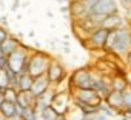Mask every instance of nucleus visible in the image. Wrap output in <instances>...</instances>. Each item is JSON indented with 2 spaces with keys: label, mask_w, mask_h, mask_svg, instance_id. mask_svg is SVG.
Instances as JSON below:
<instances>
[{
  "label": "nucleus",
  "mask_w": 131,
  "mask_h": 120,
  "mask_svg": "<svg viewBox=\"0 0 131 120\" xmlns=\"http://www.w3.org/2000/svg\"><path fill=\"white\" fill-rule=\"evenodd\" d=\"M96 120H108V118H106L105 115H102V114L99 112V115H97V118H96Z\"/></svg>",
  "instance_id": "c756f323"
},
{
  "label": "nucleus",
  "mask_w": 131,
  "mask_h": 120,
  "mask_svg": "<svg viewBox=\"0 0 131 120\" xmlns=\"http://www.w3.org/2000/svg\"><path fill=\"white\" fill-rule=\"evenodd\" d=\"M8 37H9V34H8V31H6V28H5L3 25H0V45H2Z\"/></svg>",
  "instance_id": "5701e85b"
},
{
  "label": "nucleus",
  "mask_w": 131,
  "mask_h": 120,
  "mask_svg": "<svg viewBox=\"0 0 131 120\" xmlns=\"http://www.w3.org/2000/svg\"><path fill=\"white\" fill-rule=\"evenodd\" d=\"M20 45H22V43H20V40H19V39H16V37L9 35V37H8V39H6L2 45H0V46H2L3 54L8 57V55H9V54H13V52H14V51H16Z\"/></svg>",
  "instance_id": "dca6fc26"
},
{
  "label": "nucleus",
  "mask_w": 131,
  "mask_h": 120,
  "mask_svg": "<svg viewBox=\"0 0 131 120\" xmlns=\"http://www.w3.org/2000/svg\"><path fill=\"white\" fill-rule=\"evenodd\" d=\"M6 66V60H0V69H3Z\"/></svg>",
  "instance_id": "c85d7f7f"
},
{
  "label": "nucleus",
  "mask_w": 131,
  "mask_h": 120,
  "mask_svg": "<svg viewBox=\"0 0 131 120\" xmlns=\"http://www.w3.org/2000/svg\"><path fill=\"white\" fill-rule=\"evenodd\" d=\"M5 103V97H3V92L0 91V108H2V105Z\"/></svg>",
  "instance_id": "a878e982"
},
{
  "label": "nucleus",
  "mask_w": 131,
  "mask_h": 120,
  "mask_svg": "<svg viewBox=\"0 0 131 120\" xmlns=\"http://www.w3.org/2000/svg\"><path fill=\"white\" fill-rule=\"evenodd\" d=\"M119 120H131V118H129V117H126V115H120V118H119Z\"/></svg>",
  "instance_id": "7c9ffc66"
},
{
  "label": "nucleus",
  "mask_w": 131,
  "mask_h": 120,
  "mask_svg": "<svg viewBox=\"0 0 131 120\" xmlns=\"http://www.w3.org/2000/svg\"><path fill=\"white\" fill-rule=\"evenodd\" d=\"M125 62H126V66L129 68V71H131V51L128 52V55L125 57Z\"/></svg>",
  "instance_id": "393cba45"
},
{
  "label": "nucleus",
  "mask_w": 131,
  "mask_h": 120,
  "mask_svg": "<svg viewBox=\"0 0 131 120\" xmlns=\"http://www.w3.org/2000/svg\"><path fill=\"white\" fill-rule=\"evenodd\" d=\"M108 35H110V31H106L103 28H97V29H94L90 34V37L86 39L85 45L90 46L91 49H105Z\"/></svg>",
  "instance_id": "1a4fd4ad"
},
{
  "label": "nucleus",
  "mask_w": 131,
  "mask_h": 120,
  "mask_svg": "<svg viewBox=\"0 0 131 120\" xmlns=\"http://www.w3.org/2000/svg\"><path fill=\"white\" fill-rule=\"evenodd\" d=\"M126 23H125V19H123V16L120 14V13H116V14H111V16H108V17H105V19H102L100 20V28H103V29H106V31H116V29H119V28H123Z\"/></svg>",
  "instance_id": "9d476101"
},
{
  "label": "nucleus",
  "mask_w": 131,
  "mask_h": 120,
  "mask_svg": "<svg viewBox=\"0 0 131 120\" xmlns=\"http://www.w3.org/2000/svg\"><path fill=\"white\" fill-rule=\"evenodd\" d=\"M105 51L111 52L113 55L125 58L128 52L131 51V28L125 25L123 28L111 31L106 40Z\"/></svg>",
  "instance_id": "f257e3e1"
},
{
  "label": "nucleus",
  "mask_w": 131,
  "mask_h": 120,
  "mask_svg": "<svg viewBox=\"0 0 131 120\" xmlns=\"http://www.w3.org/2000/svg\"><path fill=\"white\" fill-rule=\"evenodd\" d=\"M32 77L28 74V73H23V74H20L19 76V91L20 92H28V91H31V86H32Z\"/></svg>",
  "instance_id": "f3484780"
},
{
  "label": "nucleus",
  "mask_w": 131,
  "mask_h": 120,
  "mask_svg": "<svg viewBox=\"0 0 131 120\" xmlns=\"http://www.w3.org/2000/svg\"><path fill=\"white\" fill-rule=\"evenodd\" d=\"M45 76L48 77V80H49V83H51L52 86H57V85H60L62 80L67 79V69H65V66H63L62 62L52 58Z\"/></svg>",
  "instance_id": "6e6552de"
},
{
  "label": "nucleus",
  "mask_w": 131,
  "mask_h": 120,
  "mask_svg": "<svg viewBox=\"0 0 131 120\" xmlns=\"http://www.w3.org/2000/svg\"><path fill=\"white\" fill-rule=\"evenodd\" d=\"M6 88H9V77L6 69H0V91H5Z\"/></svg>",
  "instance_id": "6ab92c4d"
},
{
  "label": "nucleus",
  "mask_w": 131,
  "mask_h": 120,
  "mask_svg": "<svg viewBox=\"0 0 131 120\" xmlns=\"http://www.w3.org/2000/svg\"><path fill=\"white\" fill-rule=\"evenodd\" d=\"M73 103L76 105H90L94 108H99L103 103V99L94 91V89H70Z\"/></svg>",
  "instance_id": "423d86ee"
},
{
  "label": "nucleus",
  "mask_w": 131,
  "mask_h": 120,
  "mask_svg": "<svg viewBox=\"0 0 131 120\" xmlns=\"http://www.w3.org/2000/svg\"><path fill=\"white\" fill-rule=\"evenodd\" d=\"M71 106H73V99H71V94H70V88L65 89V91H56V95H54V100L51 103V108L59 115H65Z\"/></svg>",
  "instance_id": "0eeeda50"
},
{
  "label": "nucleus",
  "mask_w": 131,
  "mask_h": 120,
  "mask_svg": "<svg viewBox=\"0 0 131 120\" xmlns=\"http://www.w3.org/2000/svg\"><path fill=\"white\" fill-rule=\"evenodd\" d=\"M116 114H122L125 112V108H123V100H122V92H117V91H111L106 99L103 100Z\"/></svg>",
  "instance_id": "f8f14e48"
},
{
  "label": "nucleus",
  "mask_w": 131,
  "mask_h": 120,
  "mask_svg": "<svg viewBox=\"0 0 131 120\" xmlns=\"http://www.w3.org/2000/svg\"><path fill=\"white\" fill-rule=\"evenodd\" d=\"M0 60H6V55H5L3 51H2V46H0Z\"/></svg>",
  "instance_id": "cd10ccee"
},
{
  "label": "nucleus",
  "mask_w": 131,
  "mask_h": 120,
  "mask_svg": "<svg viewBox=\"0 0 131 120\" xmlns=\"http://www.w3.org/2000/svg\"><path fill=\"white\" fill-rule=\"evenodd\" d=\"M52 88V85L49 83V80H48V77L46 76H40V77H36L34 80H32V86H31V94L37 99V97H40L42 94H45L48 89H51Z\"/></svg>",
  "instance_id": "9b49d317"
},
{
  "label": "nucleus",
  "mask_w": 131,
  "mask_h": 120,
  "mask_svg": "<svg viewBox=\"0 0 131 120\" xmlns=\"http://www.w3.org/2000/svg\"><path fill=\"white\" fill-rule=\"evenodd\" d=\"M123 115H126V117H129V118H131V108H128V109H125V112H123Z\"/></svg>",
  "instance_id": "bb28decb"
},
{
  "label": "nucleus",
  "mask_w": 131,
  "mask_h": 120,
  "mask_svg": "<svg viewBox=\"0 0 131 120\" xmlns=\"http://www.w3.org/2000/svg\"><path fill=\"white\" fill-rule=\"evenodd\" d=\"M70 89H94V71L90 68H77L70 76Z\"/></svg>",
  "instance_id": "39448f33"
},
{
  "label": "nucleus",
  "mask_w": 131,
  "mask_h": 120,
  "mask_svg": "<svg viewBox=\"0 0 131 120\" xmlns=\"http://www.w3.org/2000/svg\"><path fill=\"white\" fill-rule=\"evenodd\" d=\"M29 49L23 45H20L13 54H9L6 57V71H11L17 76L26 73V63H28V57H29Z\"/></svg>",
  "instance_id": "20e7f679"
},
{
  "label": "nucleus",
  "mask_w": 131,
  "mask_h": 120,
  "mask_svg": "<svg viewBox=\"0 0 131 120\" xmlns=\"http://www.w3.org/2000/svg\"><path fill=\"white\" fill-rule=\"evenodd\" d=\"M122 100H123V108H125V109L131 108V89H129V88H126V89L122 92Z\"/></svg>",
  "instance_id": "4be33fe9"
},
{
  "label": "nucleus",
  "mask_w": 131,
  "mask_h": 120,
  "mask_svg": "<svg viewBox=\"0 0 131 120\" xmlns=\"http://www.w3.org/2000/svg\"><path fill=\"white\" fill-rule=\"evenodd\" d=\"M57 117H59V114L51 106H48L42 111V120H57Z\"/></svg>",
  "instance_id": "aec40b11"
},
{
  "label": "nucleus",
  "mask_w": 131,
  "mask_h": 120,
  "mask_svg": "<svg viewBox=\"0 0 131 120\" xmlns=\"http://www.w3.org/2000/svg\"><path fill=\"white\" fill-rule=\"evenodd\" d=\"M17 106H20L22 109H26V108H34L36 105V97L28 91V92H20L17 94V102H16Z\"/></svg>",
  "instance_id": "ddd939ff"
},
{
  "label": "nucleus",
  "mask_w": 131,
  "mask_h": 120,
  "mask_svg": "<svg viewBox=\"0 0 131 120\" xmlns=\"http://www.w3.org/2000/svg\"><path fill=\"white\" fill-rule=\"evenodd\" d=\"M99 112H100L102 115H105L106 118H110V117L113 118V117H116V115H117V114H116V112H114V111H113V109H111L106 103H105V102L99 106Z\"/></svg>",
  "instance_id": "412c9836"
},
{
  "label": "nucleus",
  "mask_w": 131,
  "mask_h": 120,
  "mask_svg": "<svg viewBox=\"0 0 131 120\" xmlns=\"http://www.w3.org/2000/svg\"><path fill=\"white\" fill-rule=\"evenodd\" d=\"M123 19H125L126 26H129V28H131V8H128L126 11H123Z\"/></svg>",
  "instance_id": "b1692460"
},
{
  "label": "nucleus",
  "mask_w": 131,
  "mask_h": 120,
  "mask_svg": "<svg viewBox=\"0 0 131 120\" xmlns=\"http://www.w3.org/2000/svg\"><path fill=\"white\" fill-rule=\"evenodd\" d=\"M128 88L125 74H113L111 76V89L117 91V92H123Z\"/></svg>",
  "instance_id": "2eb2a0df"
},
{
  "label": "nucleus",
  "mask_w": 131,
  "mask_h": 120,
  "mask_svg": "<svg viewBox=\"0 0 131 120\" xmlns=\"http://www.w3.org/2000/svg\"><path fill=\"white\" fill-rule=\"evenodd\" d=\"M17 94H19V91H17V89H14V88H6V89L3 91L5 102L16 103V102H17Z\"/></svg>",
  "instance_id": "a211bd4d"
},
{
  "label": "nucleus",
  "mask_w": 131,
  "mask_h": 120,
  "mask_svg": "<svg viewBox=\"0 0 131 120\" xmlns=\"http://www.w3.org/2000/svg\"><path fill=\"white\" fill-rule=\"evenodd\" d=\"M0 117L3 120H17V106L16 103L5 102L0 108Z\"/></svg>",
  "instance_id": "4468645a"
},
{
  "label": "nucleus",
  "mask_w": 131,
  "mask_h": 120,
  "mask_svg": "<svg viewBox=\"0 0 131 120\" xmlns=\"http://www.w3.org/2000/svg\"><path fill=\"white\" fill-rule=\"evenodd\" d=\"M86 6V14L88 17H96V19H105L111 14L120 13L119 3L114 0H91V2H85Z\"/></svg>",
  "instance_id": "7ed1b4c3"
},
{
  "label": "nucleus",
  "mask_w": 131,
  "mask_h": 120,
  "mask_svg": "<svg viewBox=\"0 0 131 120\" xmlns=\"http://www.w3.org/2000/svg\"><path fill=\"white\" fill-rule=\"evenodd\" d=\"M51 60H52L51 55L43 51H31L29 57H28V63H26V73L32 79L45 76Z\"/></svg>",
  "instance_id": "f03ea898"
}]
</instances>
